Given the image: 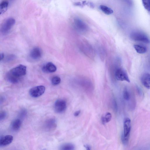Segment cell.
Listing matches in <instances>:
<instances>
[{"instance_id":"7a4b0ae2","label":"cell","mask_w":150,"mask_h":150,"mask_svg":"<svg viewBox=\"0 0 150 150\" xmlns=\"http://www.w3.org/2000/svg\"><path fill=\"white\" fill-rule=\"evenodd\" d=\"M15 19L12 18H9L5 19L2 23L0 28L1 33L6 34L9 32L12 27L15 23Z\"/></svg>"},{"instance_id":"8fae6325","label":"cell","mask_w":150,"mask_h":150,"mask_svg":"<svg viewBox=\"0 0 150 150\" xmlns=\"http://www.w3.org/2000/svg\"><path fill=\"white\" fill-rule=\"evenodd\" d=\"M141 81L142 85L146 88L150 89V74H144L141 76Z\"/></svg>"},{"instance_id":"4316f807","label":"cell","mask_w":150,"mask_h":150,"mask_svg":"<svg viewBox=\"0 0 150 150\" xmlns=\"http://www.w3.org/2000/svg\"><path fill=\"white\" fill-rule=\"evenodd\" d=\"M7 115L6 112L4 111H2L0 112V120H2L4 119L6 117Z\"/></svg>"},{"instance_id":"d6a6232c","label":"cell","mask_w":150,"mask_h":150,"mask_svg":"<svg viewBox=\"0 0 150 150\" xmlns=\"http://www.w3.org/2000/svg\"><path fill=\"white\" fill-rule=\"evenodd\" d=\"M126 0V1L127 0Z\"/></svg>"},{"instance_id":"4dcf8cb0","label":"cell","mask_w":150,"mask_h":150,"mask_svg":"<svg viewBox=\"0 0 150 150\" xmlns=\"http://www.w3.org/2000/svg\"><path fill=\"white\" fill-rule=\"evenodd\" d=\"M4 58V55L3 53H1L0 54V61L3 60Z\"/></svg>"},{"instance_id":"6da1fadb","label":"cell","mask_w":150,"mask_h":150,"mask_svg":"<svg viewBox=\"0 0 150 150\" xmlns=\"http://www.w3.org/2000/svg\"><path fill=\"white\" fill-rule=\"evenodd\" d=\"M131 38L133 40L141 42L146 43H150V39L144 33L139 31L132 32L130 35Z\"/></svg>"},{"instance_id":"1f68e13d","label":"cell","mask_w":150,"mask_h":150,"mask_svg":"<svg viewBox=\"0 0 150 150\" xmlns=\"http://www.w3.org/2000/svg\"><path fill=\"white\" fill-rule=\"evenodd\" d=\"M84 147L86 148V150H89L91 149L90 146L88 145H85L84 146Z\"/></svg>"},{"instance_id":"484cf974","label":"cell","mask_w":150,"mask_h":150,"mask_svg":"<svg viewBox=\"0 0 150 150\" xmlns=\"http://www.w3.org/2000/svg\"><path fill=\"white\" fill-rule=\"evenodd\" d=\"M136 89L138 95L140 97H142L144 96V93L142 89L140 87L137 86L136 87Z\"/></svg>"},{"instance_id":"277c9868","label":"cell","mask_w":150,"mask_h":150,"mask_svg":"<svg viewBox=\"0 0 150 150\" xmlns=\"http://www.w3.org/2000/svg\"><path fill=\"white\" fill-rule=\"evenodd\" d=\"M73 23L75 28L79 32H85L88 30V27L86 24L78 18H76L74 19Z\"/></svg>"},{"instance_id":"9c48e42d","label":"cell","mask_w":150,"mask_h":150,"mask_svg":"<svg viewBox=\"0 0 150 150\" xmlns=\"http://www.w3.org/2000/svg\"><path fill=\"white\" fill-rule=\"evenodd\" d=\"M42 55V52L41 49L38 47H35L31 50L29 55L32 59L37 60L41 57Z\"/></svg>"},{"instance_id":"4fadbf2b","label":"cell","mask_w":150,"mask_h":150,"mask_svg":"<svg viewBox=\"0 0 150 150\" xmlns=\"http://www.w3.org/2000/svg\"><path fill=\"white\" fill-rule=\"evenodd\" d=\"M13 139V137L10 135H7L2 137L0 139V146L9 145L12 142Z\"/></svg>"},{"instance_id":"cb8c5ba5","label":"cell","mask_w":150,"mask_h":150,"mask_svg":"<svg viewBox=\"0 0 150 150\" xmlns=\"http://www.w3.org/2000/svg\"><path fill=\"white\" fill-rule=\"evenodd\" d=\"M129 137H125L123 134L121 136L122 142L124 145L127 146L128 144Z\"/></svg>"},{"instance_id":"9a60e30c","label":"cell","mask_w":150,"mask_h":150,"mask_svg":"<svg viewBox=\"0 0 150 150\" xmlns=\"http://www.w3.org/2000/svg\"><path fill=\"white\" fill-rule=\"evenodd\" d=\"M9 5L8 1L6 0L3 1L0 4V14H4L7 11Z\"/></svg>"},{"instance_id":"8992f818","label":"cell","mask_w":150,"mask_h":150,"mask_svg":"<svg viewBox=\"0 0 150 150\" xmlns=\"http://www.w3.org/2000/svg\"><path fill=\"white\" fill-rule=\"evenodd\" d=\"M55 111L58 113H62L64 112L67 108L66 102L64 100L59 99L55 102L54 105Z\"/></svg>"},{"instance_id":"ba28073f","label":"cell","mask_w":150,"mask_h":150,"mask_svg":"<svg viewBox=\"0 0 150 150\" xmlns=\"http://www.w3.org/2000/svg\"><path fill=\"white\" fill-rule=\"evenodd\" d=\"M131 125L130 119L128 118H125L123 123V132L122 134L125 137H129L131 129Z\"/></svg>"},{"instance_id":"d6986e66","label":"cell","mask_w":150,"mask_h":150,"mask_svg":"<svg viewBox=\"0 0 150 150\" xmlns=\"http://www.w3.org/2000/svg\"><path fill=\"white\" fill-rule=\"evenodd\" d=\"M123 96L124 98L127 101L130 100L132 98L131 93L127 88H125L123 91Z\"/></svg>"},{"instance_id":"f1b7e54d","label":"cell","mask_w":150,"mask_h":150,"mask_svg":"<svg viewBox=\"0 0 150 150\" xmlns=\"http://www.w3.org/2000/svg\"><path fill=\"white\" fill-rule=\"evenodd\" d=\"M80 110H78L76 111L74 113V116L76 117L78 116L80 114Z\"/></svg>"},{"instance_id":"7c38bea8","label":"cell","mask_w":150,"mask_h":150,"mask_svg":"<svg viewBox=\"0 0 150 150\" xmlns=\"http://www.w3.org/2000/svg\"><path fill=\"white\" fill-rule=\"evenodd\" d=\"M56 66L51 62H49L42 67V71L46 73H53L57 70Z\"/></svg>"},{"instance_id":"603a6c76","label":"cell","mask_w":150,"mask_h":150,"mask_svg":"<svg viewBox=\"0 0 150 150\" xmlns=\"http://www.w3.org/2000/svg\"><path fill=\"white\" fill-rule=\"evenodd\" d=\"M60 78L57 76L53 77L52 79L51 83L53 85H57L59 84L61 82Z\"/></svg>"},{"instance_id":"d4e9b609","label":"cell","mask_w":150,"mask_h":150,"mask_svg":"<svg viewBox=\"0 0 150 150\" xmlns=\"http://www.w3.org/2000/svg\"><path fill=\"white\" fill-rule=\"evenodd\" d=\"M16 58V56L13 54H10L6 56L5 59L6 62H10Z\"/></svg>"},{"instance_id":"ac0fdd59","label":"cell","mask_w":150,"mask_h":150,"mask_svg":"<svg viewBox=\"0 0 150 150\" xmlns=\"http://www.w3.org/2000/svg\"><path fill=\"white\" fill-rule=\"evenodd\" d=\"M134 48L136 52L139 54H144L147 51L146 48L143 46L135 45L134 46Z\"/></svg>"},{"instance_id":"52a82bcc","label":"cell","mask_w":150,"mask_h":150,"mask_svg":"<svg viewBox=\"0 0 150 150\" xmlns=\"http://www.w3.org/2000/svg\"><path fill=\"white\" fill-rule=\"evenodd\" d=\"M115 75L117 80L120 81H125L128 82L130 80L126 72L123 69L118 68L116 69Z\"/></svg>"},{"instance_id":"ffe728a7","label":"cell","mask_w":150,"mask_h":150,"mask_svg":"<svg viewBox=\"0 0 150 150\" xmlns=\"http://www.w3.org/2000/svg\"><path fill=\"white\" fill-rule=\"evenodd\" d=\"M112 118V115L109 112H108L106 113L104 116L102 117L101 121L102 123L105 124V123L110 122Z\"/></svg>"},{"instance_id":"3957f363","label":"cell","mask_w":150,"mask_h":150,"mask_svg":"<svg viewBox=\"0 0 150 150\" xmlns=\"http://www.w3.org/2000/svg\"><path fill=\"white\" fill-rule=\"evenodd\" d=\"M8 72L14 76L21 79V77L26 74V67L24 65L20 64L11 69Z\"/></svg>"},{"instance_id":"83f0119b","label":"cell","mask_w":150,"mask_h":150,"mask_svg":"<svg viewBox=\"0 0 150 150\" xmlns=\"http://www.w3.org/2000/svg\"><path fill=\"white\" fill-rule=\"evenodd\" d=\"M27 112V111L25 110L24 109H22L20 112L19 115L20 117L23 118L26 116Z\"/></svg>"},{"instance_id":"e0dca14e","label":"cell","mask_w":150,"mask_h":150,"mask_svg":"<svg viewBox=\"0 0 150 150\" xmlns=\"http://www.w3.org/2000/svg\"><path fill=\"white\" fill-rule=\"evenodd\" d=\"M100 10L106 15H110L113 13V11L110 8L104 5H100L99 6Z\"/></svg>"},{"instance_id":"30bf717a","label":"cell","mask_w":150,"mask_h":150,"mask_svg":"<svg viewBox=\"0 0 150 150\" xmlns=\"http://www.w3.org/2000/svg\"><path fill=\"white\" fill-rule=\"evenodd\" d=\"M57 126L55 119L51 118L47 120L45 122L44 125L45 128L48 131L54 130Z\"/></svg>"},{"instance_id":"5bb4252c","label":"cell","mask_w":150,"mask_h":150,"mask_svg":"<svg viewBox=\"0 0 150 150\" xmlns=\"http://www.w3.org/2000/svg\"><path fill=\"white\" fill-rule=\"evenodd\" d=\"M21 125V121L18 118H17L12 122L11 124V128L14 131H17L20 128Z\"/></svg>"},{"instance_id":"2e32d148","label":"cell","mask_w":150,"mask_h":150,"mask_svg":"<svg viewBox=\"0 0 150 150\" xmlns=\"http://www.w3.org/2000/svg\"><path fill=\"white\" fill-rule=\"evenodd\" d=\"M6 77L7 80L12 83H17L20 80V79L14 76L8 72L7 74Z\"/></svg>"},{"instance_id":"f546056e","label":"cell","mask_w":150,"mask_h":150,"mask_svg":"<svg viewBox=\"0 0 150 150\" xmlns=\"http://www.w3.org/2000/svg\"><path fill=\"white\" fill-rule=\"evenodd\" d=\"M74 5L76 6H82V5L81 4V3H80V2H75L74 3Z\"/></svg>"},{"instance_id":"7402d4cb","label":"cell","mask_w":150,"mask_h":150,"mask_svg":"<svg viewBox=\"0 0 150 150\" xmlns=\"http://www.w3.org/2000/svg\"><path fill=\"white\" fill-rule=\"evenodd\" d=\"M142 1L144 8L150 12V0H142Z\"/></svg>"},{"instance_id":"44dd1931","label":"cell","mask_w":150,"mask_h":150,"mask_svg":"<svg viewBox=\"0 0 150 150\" xmlns=\"http://www.w3.org/2000/svg\"><path fill=\"white\" fill-rule=\"evenodd\" d=\"M74 148V145L71 143L63 144L60 147V149L62 150H73Z\"/></svg>"},{"instance_id":"5b68a950","label":"cell","mask_w":150,"mask_h":150,"mask_svg":"<svg viewBox=\"0 0 150 150\" xmlns=\"http://www.w3.org/2000/svg\"><path fill=\"white\" fill-rule=\"evenodd\" d=\"M45 90V87L42 85L37 86L31 88L29 90L30 95L34 98H37L42 95Z\"/></svg>"}]
</instances>
